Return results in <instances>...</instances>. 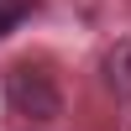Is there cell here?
Segmentation results:
<instances>
[{
    "mask_svg": "<svg viewBox=\"0 0 131 131\" xmlns=\"http://www.w3.org/2000/svg\"><path fill=\"white\" fill-rule=\"evenodd\" d=\"M5 110L16 121H26V126H52L63 115V89H58V79L47 68L21 63V68L5 73Z\"/></svg>",
    "mask_w": 131,
    "mask_h": 131,
    "instance_id": "6da1fadb",
    "label": "cell"
},
{
    "mask_svg": "<svg viewBox=\"0 0 131 131\" xmlns=\"http://www.w3.org/2000/svg\"><path fill=\"white\" fill-rule=\"evenodd\" d=\"M100 73H105V89H110L115 100H131V37H121V42L105 47Z\"/></svg>",
    "mask_w": 131,
    "mask_h": 131,
    "instance_id": "7a4b0ae2",
    "label": "cell"
},
{
    "mask_svg": "<svg viewBox=\"0 0 131 131\" xmlns=\"http://www.w3.org/2000/svg\"><path fill=\"white\" fill-rule=\"evenodd\" d=\"M5 5H10V0H0V10H5Z\"/></svg>",
    "mask_w": 131,
    "mask_h": 131,
    "instance_id": "3957f363",
    "label": "cell"
}]
</instances>
